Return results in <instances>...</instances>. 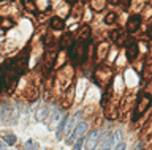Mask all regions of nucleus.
Segmentation results:
<instances>
[{"label":"nucleus","instance_id":"nucleus-1","mask_svg":"<svg viewBox=\"0 0 152 150\" xmlns=\"http://www.w3.org/2000/svg\"><path fill=\"white\" fill-rule=\"evenodd\" d=\"M70 49H71V51H70V59H71V62L76 63V65L83 63L84 59H86V41H78V43L73 44Z\"/></svg>","mask_w":152,"mask_h":150},{"label":"nucleus","instance_id":"nucleus-2","mask_svg":"<svg viewBox=\"0 0 152 150\" xmlns=\"http://www.w3.org/2000/svg\"><path fill=\"white\" fill-rule=\"evenodd\" d=\"M86 131H87V123L81 122V123H78V125L75 126L73 133L70 134V138H68V141H66V142H68V144H73V142H76V141H78L79 138H83Z\"/></svg>","mask_w":152,"mask_h":150},{"label":"nucleus","instance_id":"nucleus-3","mask_svg":"<svg viewBox=\"0 0 152 150\" xmlns=\"http://www.w3.org/2000/svg\"><path fill=\"white\" fill-rule=\"evenodd\" d=\"M98 138H100V133L97 130L90 131V134L86 139V150H95V147L98 145Z\"/></svg>","mask_w":152,"mask_h":150},{"label":"nucleus","instance_id":"nucleus-4","mask_svg":"<svg viewBox=\"0 0 152 150\" xmlns=\"http://www.w3.org/2000/svg\"><path fill=\"white\" fill-rule=\"evenodd\" d=\"M141 25V16L140 14H133L130 16V19L127 22V30L128 32H136Z\"/></svg>","mask_w":152,"mask_h":150},{"label":"nucleus","instance_id":"nucleus-5","mask_svg":"<svg viewBox=\"0 0 152 150\" xmlns=\"http://www.w3.org/2000/svg\"><path fill=\"white\" fill-rule=\"evenodd\" d=\"M113 144H114V138H113L111 133H108L106 138L102 141V147H100L98 150H111L113 149Z\"/></svg>","mask_w":152,"mask_h":150},{"label":"nucleus","instance_id":"nucleus-6","mask_svg":"<svg viewBox=\"0 0 152 150\" xmlns=\"http://www.w3.org/2000/svg\"><path fill=\"white\" fill-rule=\"evenodd\" d=\"M49 25H51V29H54V30H62V29H65V22L64 19H60V17H52V19L49 21Z\"/></svg>","mask_w":152,"mask_h":150},{"label":"nucleus","instance_id":"nucleus-7","mask_svg":"<svg viewBox=\"0 0 152 150\" xmlns=\"http://www.w3.org/2000/svg\"><path fill=\"white\" fill-rule=\"evenodd\" d=\"M89 36H90L89 25H83V27L79 29V32H78V40H79V41H87Z\"/></svg>","mask_w":152,"mask_h":150},{"label":"nucleus","instance_id":"nucleus-8","mask_svg":"<svg viewBox=\"0 0 152 150\" xmlns=\"http://www.w3.org/2000/svg\"><path fill=\"white\" fill-rule=\"evenodd\" d=\"M138 57V44L133 43L127 48V59L128 60H135Z\"/></svg>","mask_w":152,"mask_h":150},{"label":"nucleus","instance_id":"nucleus-9","mask_svg":"<svg viewBox=\"0 0 152 150\" xmlns=\"http://www.w3.org/2000/svg\"><path fill=\"white\" fill-rule=\"evenodd\" d=\"M68 120H70V117H68V115H64V119L60 120V123H59V128H57V133H56L57 139H60V138H62V134H64V130H65L66 123H68Z\"/></svg>","mask_w":152,"mask_h":150},{"label":"nucleus","instance_id":"nucleus-10","mask_svg":"<svg viewBox=\"0 0 152 150\" xmlns=\"http://www.w3.org/2000/svg\"><path fill=\"white\" fill-rule=\"evenodd\" d=\"M149 103H151V98L149 96H144V98H141L140 103H138V114H141V112H144L147 109V106H149Z\"/></svg>","mask_w":152,"mask_h":150},{"label":"nucleus","instance_id":"nucleus-11","mask_svg":"<svg viewBox=\"0 0 152 150\" xmlns=\"http://www.w3.org/2000/svg\"><path fill=\"white\" fill-rule=\"evenodd\" d=\"M60 46H62V48H71V46H73V38H71V35H70V33H66V35L62 36Z\"/></svg>","mask_w":152,"mask_h":150},{"label":"nucleus","instance_id":"nucleus-12","mask_svg":"<svg viewBox=\"0 0 152 150\" xmlns=\"http://www.w3.org/2000/svg\"><path fill=\"white\" fill-rule=\"evenodd\" d=\"M56 57H57V51L56 49H49L46 52V65H51L54 63V60H56Z\"/></svg>","mask_w":152,"mask_h":150},{"label":"nucleus","instance_id":"nucleus-13","mask_svg":"<svg viewBox=\"0 0 152 150\" xmlns=\"http://www.w3.org/2000/svg\"><path fill=\"white\" fill-rule=\"evenodd\" d=\"M106 51H108V43H102L97 48V57L98 59H103L106 55Z\"/></svg>","mask_w":152,"mask_h":150},{"label":"nucleus","instance_id":"nucleus-14","mask_svg":"<svg viewBox=\"0 0 152 150\" xmlns=\"http://www.w3.org/2000/svg\"><path fill=\"white\" fill-rule=\"evenodd\" d=\"M81 119H83V114H81V112H78V114H76V115L73 117V119H71V120L68 122V126H66V131H70V130H71V126H75V125H76V122H78V120H81Z\"/></svg>","mask_w":152,"mask_h":150},{"label":"nucleus","instance_id":"nucleus-15","mask_svg":"<svg viewBox=\"0 0 152 150\" xmlns=\"http://www.w3.org/2000/svg\"><path fill=\"white\" fill-rule=\"evenodd\" d=\"M24 149H26V150H38L40 147H38V144L35 142V141L30 139V141H27V142H26V145H24Z\"/></svg>","mask_w":152,"mask_h":150},{"label":"nucleus","instance_id":"nucleus-16","mask_svg":"<svg viewBox=\"0 0 152 150\" xmlns=\"http://www.w3.org/2000/svg\"><path fill=\"white\" fill-rule=\"evenodd\" d=\"M3 141L7 144H10V145H14V144H16V136H14V134H5Z\"/></svg>","mask_w":152,"mask_h":150},{"label":"nucleus","instance_id":"nucleus-17","mask_svg":"<svg viewBox=\"0 0 152 150\" xmlns=\"http://www.w3.org/2000/svg\"><path fill=\"white\" fill-rule=\"evenodd\" d=\"M144 76L149 78V74H152V60H147V62H144Z\"/></svg>","mask_w":152,"mask_h":150},{"label":"nucleus","instance_id":"nucleus-18","mask_svg":"<svg viewBox=\"0 0 152 150\" xmlns=\"http://www.w3.org/2000/svg\"><path fill=\"white\" fill-rule=\"evenodd\" d=\"M116 19H117L116 13H109V14H106V17H104V22H106V24H114Z\"/></svg>","mask_w":152,"mask_h":150},{"label":"nucleus","instance_id":"nucleus-19","mask_svg":"<svg viewBox=\"0 0 152 150\" xmlns=\"http://www.w3.org/2000/svg\"><path fill=\"white\" fill-rule=\"evenodd\" d=\"M92 7L94 10H102L104 7V0H92Z\"/></svg>","mask_w":152,"mask_h":150},{"label":"nucleus","instance_id":"nucleus-20","mask_svg":"<svg viewBox=\"0 0 152 150\" xmlns=\"http://www.w3.org/2000/svg\"><path fill=\"white\" fill-rule=\"evenodd\" d=\"M83 144H84V138H79L76 142L73 144V150H81V147H83Z\"/></svg>","mask_w":152,"mask_h":150},{"label":"nucleus","instance_id":"nucleus-21","mask_svg":"<svg viewBox=\"0 0 152 150\" xmlns=\"http://www.w3.org/2000/svg\"><path fill=\"white\" fill-rule=\"evenodd\" d=\"M121 3H122V7H124V8H125V10H127V8L130 7L132 0H121Z\"/></svg>","mask_w":152,"mask_h":150},{"label":"nucleus","instance_id":"nucleus-22","mask_svg":"<svg viewBox=\"0 0 152 150\" xmlns=\"http://www.w3.org/2000/svg\"><path fill=\"white\" fill-rule=\"evenodd\" d=\"M114 150H125V142H119Z\"/></svg>","mask_w":152,"mask_h":150},{"label":"nucleus","instance_id":"nucleus-23","mask_svg":"<svg viewBox=\"0 0 152 150\" xmlns=\"http://www.w3.org/2000/svg\"><path fill=\"white\" fill-rule=\"evenodd\" d=\"M117 36H119V30H114L113 33H111V38L113 40H117Z\"/></svg>","mask_w":152,"mask_h":150},{"label":"nucleus","instance_id":"nucleus-24","mask_svg":"<svg viewBox=\"0 0 152 150\" xmlns=\"http://www.w3.org/2000/svg\"><path fill=\"white\" fill-rule=\"evenodd\" d=\"M114 138H116V141H119V138H121V131H116V133H114Z\"/></svg>","mask_w":152,"mask_h":150},{"label":"nucleus","instance_id":"nucleus-25","mask_svg":"<svg viewBox=\"0 0 152 150\" xmlns=\"http://www.w3.org/2000/svg\"><path fill=\"white\" fill-rule=\"evenodd\" d=\"M147 35H149V38L152 40V27H151V29H149V32H147Z\"/></svg>","mask_w":152,"mask_h":150},{"label":"nucleus","instance_id":"nucleus-26","mask_svg":"<svg viewBox=\"0 0 152 150\" xmlns=\"http://www.w3.org/2000/svg\"><path fill=\"white\" fill-rule=\"evenodd\" d=\"M68 3H75V2H78V0H66Z\"/></svg>","mask_w":152,"mask_h":150}]
</instances>
